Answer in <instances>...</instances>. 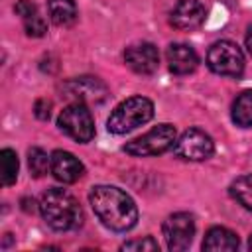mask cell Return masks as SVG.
Returning <instances> with one entry per match:
<instances>
[{"mask_svg":"<svg viewBox=\"0 0 252 252\" xmlns=\"http://www.w3.org/2000/svg\"><path fill=\"white\" fill-rule=\"evenodd\" d=\"M89 203L96 219L114 232H126L138 222V207L134 199L114 185H94Z\"/></svg>","mask_w":252,"mask_h":252,"instance_id":"cell-1","label":"cell"},{"mask_svg":"<svg viewBox=\"0 0 252 252\" xmlns=\"http://www.w3.org/2000/svg\"><path fill=\"white\" fill-rule=\"evenodd\" d=\"M37 209L43 220L53 230L65 232V230H73L83 224V209L79 201L65 189H59V187L47 189L41 195Z\"/></svg>","mask_w":252,"mask_h":252,"instance_id":"cell-2","label":"cell"},{"mask_svg":"<svg viewBox=\"0 0 252 252\" xmlns=\"http://www.w3.org/2000/svg\"><path fill=\"white\" fill-rule=\"evenodd\" d=\"M154 118V102L146 96H130L122 100L108 116L106 130L110 134H126L144 126Z\"/></svg>","mask_w":252,"mask_h":252,"instance_id":"cell-3","label":"cell"},{"mask_svg":"<svg viewBox=\"0 0 252 252\" xmlns=\"http://www.w3.org/2000/svg\"><path fill=\"white\" fill-rule=\"evenodd\" d=\"M175 140H177L175 126L163 122V124L154 126L146 134L126 142L124 152L134 156V158H150V156H158V154L171 150L175 146Z\"/></svg>","mask_w":252,"mask_h":252,"instance_id":"cell-4","label":"cell"},{"mask_svg":"<svg viewBox=\"0 0 252 252\" xmlns=\"http://www.w3.org/2000/svg\"><path fill=\"white\" fill-rule=\"evenodd\" d=\"M59 130L79 144H87L94 138V120L85 102L67 104L57 116Z\"/></svg>","mask_w":252,"mask_h":252,"instance_id":"cell-5","label":"cell"},{"mask_svg":"<svg viewBox=\"0 0 252 252\" xmlns=\"http://www.w3.org/2000/svg\"><path fill=\"white\" fill-rule=\"evenodd\" d=\"M207 65L217 75L236 79L244 73V53L234 41L219 39L207 51Z\"/></svg>","mask_w":252,"mask_h":252,"instance_id":"cell-6","label":"cell"},{"mask_svg":"<svg viewBox=\"0 0 252 252\" xmlns=\"http://www.w3.org/2000/svg\"><path fill=\"white\" fill-rule=\"evenodd\" d=\"M215 152V142L213 138L201 130V128H189L185 130L177 140H175V146H173V154L181 159H187V161H203V159H209Z\"/></svg>","mask_w":252,"mask_h":252,"instance_id":"cell-7","label":"cell"},{"mask_svg":"<svg viewBox=\"0 0 252 252\" xmlns=\"http://www.w3.org/2000/svg\"><path fill=\"white\" fill-rule=\"evenodd\" d=\"M161 232L169 250H187L195 236V219L189 213H173L163 220Z\"/></svg>","mask_w":252,"mask_h":252,"instance_id":"cell-8","label":"cell"},{"mask_svg":"<svg viewBox=\"0 0 252 252\" xmlns=\"http://www.w3.org/2000/svg\"><path fill=\"white\" fill-rule=\"evenodd\" d=\"M61 89L67 98H73V102H85V104H100L108 94L106 85L100 79L91 75L73 77L65 81Z\"/></svg>","mask_w":252,"mask_h":252,"instance_id":"cell-9","label":"cell"},{"mask_svg":"<svg viewBox=\"0 0 252 252\" xmlns=\"http://www.w3.org/2000/svg\"><path fill=\"white\" fill-rule=\"evenodd\" d=\"M126 65L140 75H152L159 67V51L150 41H138L124 49Z\"/></svg>","mask_w":252,"mask_h":252,"instance_id":"cell-10","label":"cell"},{"mask_svg":"<svg viewBox=\"0 0 252 252\" xmlns=\"http://www.w3.org/2000/svg\"><path fill=\"white\" fill-rule=\"evenodd\" d=\"M205 18H207V10L199 0H179L169 14L171 26L181 32H193L201 28Z\"/></svg>","mask_w":252,"mask_h":252,"instance_id":"cell-11","label":"cell"},{"mask_svg":"<svg viewBox=\"0 0 252 252\" xmlns=\"http://www.w3.org/2000/svg\"><path fill=\"white\" fill-rule=\"evenodd\" d=\"M51 173L61 183H75L83 177L85 165L77 156L67 150H55L51 154Z\"/></svg>","mask_w":252,"mask_h":252,"instance_id":"cell-12","label":"cell"},{"mask_svg":"<svg viewBox=\"0 0 252 252\" xmlns=\"http://www.w3.org/2000/svg\"><path fill=\"white\" fill-rule=\"evenodd\" d=\"M165 59L173 75H189L199 65L197 51L187 43H169L165 49Z\"/></svg>","mask_w":252,"mask_h":252,"instance_id":"cell-13","label":"cell"},{"mask_svg":"<svg viewBox=\"0 0 252 252\" xmlns=\"http://www.w3.org/2000/svg\"><path fill=\"white\" fill-rule=\"evenodd\" d=\"M16 14L22 18L24 30L30 37H43L47 32V24L43 20V16L39 14L37 6L32 0H18L14 6Z\"/></svg>","mask_w":252,"mask_h":252,"instance_id":"cell-14","label":"cell"},{"mask_svg":"<svg viewBox=\"0 0 252 252\" xmlns=\"http://www.w3.org/2000/svg\"><path fill=\"white\" fill-rule=\"evenodd\" d=\"M238 246H240L238 236L226 226H211L203 240V250H209V252L236 250Z\"/></svg>","mask_w":252,"mask_h":252,"instance_id":"cell-15","label":"cell"},{"mask_svg":"<svg viewBox=\"0 0 252 252\" xmlns=\"http://www.w3.org/2000/svg\"><path fill=\"white\" fill-rule=\"evenodd\" d=\"M47 12L49 20L59 28L73 26L79 16L75 0H47Z\"/></svg>","mask_w":252,"mask_h":252,"instance_id":"cell-16","label":"cell"},{"mask_svg":"<svg viewBox=\"0 0 252 252\" xmlns=\"http://www.w3.org/2000/svg\"><path fill=\"white\" fill-rule=\"evenodd\" d=\"M230 116H232V122L240 128H250L252 126V89L242 91L234 98Z\"/></svg>","mask_w":252,"mask_h":252,"instance_id":"cell-17","label":"cell"},{"mask_svg":"<svg viewBox=\"0 0 252 252\" xmlns=\"http://www.w3.org/2000/svg\"><path fill=\"white\" fill-rule=\"evenodd\" d=\"M230 195L236 203H240L246 211L252 213V173L236 177L230 183Z\"/></svg>","mask_w":252,"mask_h":252,"instance_id":"cell-18","label":"cell"},{"mask_svg":"<svg viewBox=\"0 0 252 252\" xmlns=\"http://www.w3.org/2000/svg\"><path fill=\"white\" fill-rule=\"evenodd\" d=\"M0 163H2V183L14 185L18 179V169H20V161H18V154L10 148H4L0 152Z\"/></svg>","mask_w":252,"mask_h":252,"instance_id":"cell-19","label":"cell"},{"mask_svg":"<svg viewBox=\"0 0 252 252\" xmlns=\"http://www.w3.org/2000/svg\"><path fill=\"white\" fill-rule=\"evenodd\" d=\"M28 165L33 177H43L47 171H51V156H47V152L41 148H30Z\"/></svg>","mask_w":252,"mask_h":252,"instance_id":"cell-20","label":"cell"},{"mask_svg":"<svg viewBox=\"0 0 252 252\" xmlns=\"http://www.w3.org/2000/svg\"><path fill=\"white\" fill-rule=\"evenodd\" d=\"M122 250H142V252H154L159 250L158 240H154L152 236H144V238H136V240H128L122 244Z\"/></svg>","mask_w":252,"mask_h":252,"instance_id":"cell-21","label":"cell"},{"mask_svg":"<svg viewBox=\"0 0 252 252\" xmlns=\"http://www.w3.org/2000/svg\"><path fill=\"white\" fill-rule=\"evenodd\" d=\"M49 110H51V102H49L47 98H39V100H35L33 112H35V116H37L39 120H47L49 114H51Z\"/></svg>","mask_w":252,"mask_h":252,"instance_id":"cell-22","label":"cell"},{"mask_svg":"<svg viewBox=\"0 0 252 252\" xmlns=\"http://www.w3.org/2000/svg\"><path fill=\"white\" fill-rule=\"evenodd\" d=\"M244 41H246V49H248V53L252 55V28L248 30V33H246V39H244Z\"/></svg>","mask_w":252,"mask_h":252,"instance_id":"cell-23","label":"cell"},{"mask_svg":"<svg viewBox=\"0 0 252 252\" xmlns=\"http://www.w3.org/2000/svg\"><path fill=\"white\" fill-rule=\"evenodd\" d=\"M248 246H250V250H252V236H250V240H248Z\"/></svg>","mask_w":252,"mask_h":252,"instance_id":"cell-24","label":"cell"}]
</instances>
